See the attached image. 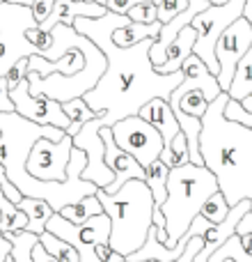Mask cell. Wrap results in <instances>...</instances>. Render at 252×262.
Wrapping results in <instances>:
<instances>
[{
  "label": "cell",
  "instance_id": "cell-7",
  "mask_svg": "<svg viewBox=\"0 0 252 262\" xmlns=\"http://www.w3.org/2000/svg\"><path fill=\"white\" fill-rule=\"evenodd\" d=\"M46 230H51L53 235L71 242V244L76 246L78 255H81V262H104L96 255V246L110 244L113 223H110V216L106 212L94 214V216H90L85 223H71L60 212H55L53 216L48 219Z\"/></svg>",
  "mask_w": 252,
  "mask_h": 262
},
{
  "label": "cell",
  "instance_id": "cell-33",
  "mask_svg": "<svg viewBox=\"0 0 252 262\" xmlns=\"http://www.w3.org/2000/svg\"><path fill=\"white\" fill-rule=\"evenodd\" d=\"M26 37L30 39V44H32V46H37V51H39L41 55H44L46 51L51 49V44H53V32L44 30V28H39V26L30 28V30L26 32Z\"/></svg>",
  "mask_w": 252,
  "mask_h": 262
},
{
  "label": "cell",
  "instance_id": "cell-40",
  "mask_svg": "<svg viewBox=\"0 0 252 262\" xmlns=\"http://www.w3.org/2000/svg\"><path fill=\"white\" fill-rule=\"evenodd\" d=\"M12 253H14V244H12V239L9 237H0V262H7L9 258H12Z\"/></svg>",
  "mask_w": 252,
  "mask_h": 262
},
{
  "label": "cell",
  "instance_id": "cell-42",
  "mask_svg": "<svg viewBox=\"0 0 252 262\" xmlns=\"http://www.w3.org/2000/svg\"><path fill=\"white\" fill-rule=\"evenodd\" d=\"M81 127H83V122H78V120H71V124H69L67 134H69V136H76L78 131H81Z\"/></svg>",
  "mask_w": 252,
  "mask_h": 262
},
{
  "label": "cell",
  "instance_id": "cell-1",
  "mask_svg": "<svg viewBox=\"0 0 252 262\" xmlns=\"http://www.w3.org/2000/svg\"><path fill=\"white\" fill-rule=\"evenodd\" d=\"M126 14L108 12L104 16H78L73 28L90 37L96 46L106 53V72L90 92L83 95V99L99 113L104 127H113L115 122L138 115L147 101L170 99L172 90L184 81V69L172 74H161L154 67L149 58L154 39H142L133 46H117L113 41V32L119 26L129 23Z\"/></svg>",
  "mask_w": 252,
  "mask_h": 262
},
{
  "label": "cell",
  "instance_id": "cell-31",
  "mask_svg": "<svg viewBox=\"0 0 252 262\" xmlns=\"http://www.w3.org/2000/svg\"><path fill=\"white\" fill-rule=\"evenodd\" d=\"M126 16L138 23H154L158 21V5L154 0H144V3H138L135 7H131L126 12Z\"/></svg>",
  "mask_w": 252,
  "mask_h": 262
},
{
  "label": "cell",
  "instance_id": "cell-24",
  "mask_svg": "<svg viewBox=\"0 0 252 262\" xmlns=\"http://www.w3.org/2000/svg\"><path fill=\"white\" fill-rule=\"evenodd\" d=\"M39 242L44 244V249L48 251L51 255H55L60 262H81V255H78L76 246L71 242L62 239V237L53 235L51 230H44L39 235Z\"/></svg>",
  "mask_w": 252,
  "mask_h": 262
},
{
  "label": "cell",
  "instance_id": "cell-45",
  "mask_svg": "<svg viewBox=\"0 0 252 262\" xmlns=\"http://www.w3.org/2000/svg\"><path fill=\"white\" fill-rule=\"evenodd\" d=\"M211 5H222V3H227V0H209Z\"/></svg>",
  "mask_w": 252,
  "mask_h": 262
},
{
  "label": "cell",
  "instance_id": "cell-15",
  "mask_svg": "<svg viewBox=\"0 0 252 262\" xmlns=\"http://www.w3.org/2000/svg\"><path fill=\"white\" fill-rule=\"evenodd\" d=\"M250 209H252V200L250 198L241 200L239 205H232L230 214H227L220 223H211V226L207 228V232H204V246L199 249V253L195 255L193 262H209L211 260V255L216 253V251L236 232L239 221L243 219L245 212H250Z\"/></svg>",
  "mask_w": 252,
  "mask_h": 262
},
{
  "label": "cell",
  "instance_id": "cell-19",
  "mask_svg": "<svg viewBox=\"0 0 252 262\" xmlns=\"http://www.w3.org/2000/svg\"><path fill=\"white\" fill-rule=\"evenodd\" d=\"M163 23L154 21V23H138V21H129L124 26H119L113 32V41L117 46H133L142 39H156L161 32Z\"/></svg>",
  "mask_w": 252,
  "mask_h": 262
},
{
  "label": "cell",
  "instance_id": "cell-13",
  "mask_svg": "<svg viewBox=\"0 0 252 262\" xmlns=\"http://www.w3.org/2000/svg\"><path fill=\"white\" fill-rule=\"evenodd\" d=\"M101 136H104V143H106V163H108V168L115 172V182L104 189L106 193H117L126 182L135 180V177H138V180H144V175H147L144 166L133 157V154H129L126 149L119 147L115 136H113V129L101 127Z\"/></svg>",
  "mask_w": 252,
  "mask_h": 262
},
{
  "label": "cell",
  "instance_id": "cell-35",
  "mask_svg": "<svg viewBox=\"0 0 252 262\" xmlns=\"http://www.w3.org/2000/svg\"><path fill=\"white\" fill-rule=\"evenodd\" d=\"M26 76H28V58H21L18 62H14L12 69L7 72V85H9V90H14V88H16Z\"/></svg>",
  "mask_w": 252,
  "mask_h": 262
},
{
  "label": "cell",
  "instance_id": "cell-34",
  "mask_svg": "<svg viewBox=\"0 0 252 262\" xmlns=\"http://www.w3.org/2000/svg\"><path fill=\"white\" fill-rule=\"evenodd\" d=\"M225 115H227V118L239 120V122H243V124H248V127H252V113H248V111L241 106V101H236V99H230V101H227Z\"/></svg>",
  "mask_w": 252,
  "mask_h": 262
},
{
  "label": "cell",
  "instance_id": "cell-26",
  "mask_svg": "<svg viewBox=\"0 0 252 262\" xmlns=\"http://www.w3.org/2000/svg\"><path fill=\"white\" fill-rule=\"evenodd\" d=\"M161 159L167 163L170 168L174 166H184V163L190 161V147H188V138H186L184 131H179V134L174 136V140H172L170 147H165L161 152Z\"/></svg>",
  "mask_w": 252,
  "mask_h": 262
},
{
  "label": "cell",
  "instance_id": "cell-9",
  "mask_svg": "<svg viewBox=\"0 0 252 262\" xmlns=\"http://www.w3.org/2000/svg\"><path fill=\"white\" fill-rule=\"evenodd\" d=\"M73 136L64 134L60 140L39 138L28 154L26 168L32 177L44 182H64L69 177V161H71Z\"/></svg>",
  "mask_w": 252,
  "mask_h": 262
},
{
  "label": "cell",
  "instance_id": "cell-43",
  "mask_svg": "<svg viewBox=\"0 0 252 262\" xmlns=\"http://www.w3.org/2000/svg\"><path fill=\"white\" fill-rule=\"evenodd\" d=\"M241 106H243V108H245V111H248V113H252V92H250V95H248V97H245V99H243V101H241Z\"/></svg>",
  "mask_w": 252,
  "mask_h": 262
},
{
  "label": "cell",
  "instance_id": "cell-36",
  "mask_svg": "<svg viewBox=\"0 0 252 262\" xmlns=\"http://www.w3.org/2000/svg\"><path fill=\"white\" fill-rule=\"evenodd\" d=\"M30 7H32V14H35L37 23H44L46 18L51 16V12H53L55 0H32Z\"/></svg>",
  "mask_w": 252,
  "mask_h": 262
},
{
  "label": "cell",
  "instance_id": "cell-37",
  "mask_svg": "<svg viewBox=\"0 0 252 262\" xmlns=\"http://www.w3.org/2000/svg\"><path fill=\"white\" fill-rule=\"evenodd\" d=\"M0 111H3V113H12L14 111V101H12V97H9L7 76H0Z\"/></svg>",
  "mask_w": 252,
  "mask_h": 262
},
{
  "label": "cell",
  "instance_id": "cell-2",
  "mask_svg": "<svg viewBox=\"0 0 252 262\" xmlns=\"http://www.w3.org/2000/svg\"><path fill=\"white\" fill-rule=\"evenodd\" d=\"M227 92L209 101L207 113L202 115L199 152L232 207L241 200H252V127L227 118Z\"/></svg>",
  "mask_w": 252,
  "mask_h": 262
},
{
  "label": "cell",
  "instance_id": "cell-23",
  "mask_svg": "<svg viewBox=\"0 0 252 262\" xmlns=\"http://www.w3.org/2000/svg\"><path fill=\"white\" fill-rule=\"evenodd\" d=\"M104 212V205H101V200L94 195H85V198H81L78 203H71V205H64L62 209H60V214H62L67 221L71 223H85L90 216H94V214Z\"/></svg>",
  "mask_w": 252,
  "mask_h": 262
},
{
  "label": "cell",
  "instance_id": "cell-28",
  "mask_svg": "<svg viewBox=\"0 0 252 262\" xmlns=\"http://www.w3.org/2000/svg\"><path fill=\"white\" fill-rule=\"evenodd\" d=\"M14 244V262H35L32 260V246L39 242V235L30 230L16 232V235L9 237Z\"/></svg>",
  "mask_w": 252,
  "mask_h": 262
},
{
  "label": "cell",
  "instance_id": "cell-17",
  "mask_svg": "<svg viewBox=\"0 0 252 262\" xmlns=\"http://www.w3.org/2000/svg\"><path fill=\"white\" fill-rule=\"evenodd\" d=\"M138 115H140V118H144V120H149L154 127L161 131L165 147H170L172 140H174V136L181 131L179 120H177V115H174V111H172L170 101H167V99H161V97H156V99L147 101V104L140 108ZM165 147H163V149H165Z\"/></svg>",
  "mask_w": 252,
  "mask_h": 262
},
{
  "label": "cell",
  "instance_id": "cell-52",
  "mask_svg": "<svg viewBox=\"0 0 252 262\" xmlns=\"http://www.w3.org/2000/svg\"><path fill=\"white\" fill-rule=\"evenodd\" d=\"M172 262H177V260H172Z\"/></svg>",
  "mask_w": 252,
  "mask_h": 262
},
{
  "label": "cell",
  "instance_id": "cell-44",
  "mask_svg": "<svg viewBox=\"0 0 252 262\" xmlns=\"http://www.w3.org/2000/svg\"><path fill=\"white\" fill-rule=\"evenodd\" d=\"M7 3H18V5H30L32 0H7Z\"/></svg>",
  "mask_w": 252,
  "mask_h": 262
},
{
  "label": "cell",
  "instance_id": "cell-20",
  "mask_svg": "<svg viewBox=\"0 0 252 262\" xmlns=\"http://www.w3.org/2000/svg\"><path fill=\"white\" fill-rule=\"evenodd\" d=\"M18 207L28 214V228L26 230L35 232V235H41L48 226V219L55 214L53 205L48 200H41V198H30V195H23V200L18 203Z\"/></svg>",
  "mask_w": 252,
  "mask_h": 262
},
{
  "label": "cell",
  "instance_id": "cell-30",
  "mask_svg": "<svg viewBox=\"0 0 252 262\" xmlns=\"http://www.w3.org/2000/svg\"><path fill=\"white\" fill-rule=\"evenodd\" d=\"M62 108H64V113H67L69 120H78V122H83V124L94 120V118H99V113H96L94 108H90V104H87L83 97L62 101Z\"/></svg>",
  "mask_w": 252,
  "mask_h": 262
},
{
  "label": "cell",
  "instance_id": "cell-51",
  "mask_svg": "<svg viewBox=\"0 0 252 262\" xmlns=\"http://www.w3.org/2000/svg\"><path fill=\"white\" fill-rule=\"evenodd\" d=\"M0 193H3V189H0Z\"/></svg>",
  "mask_w": 252,
  "mask_h": 262
},
{
  "label": "cell",
  "instance_id": "cell-49",
  "mask_svg": "<svg viewBox=\"0 0 252 262\" xmlns=\"http://www.w3.org/2000/svg\"><path fill=\"white\" fill-rule=\"evenodd\" d=\"M0 237H3V230H0Z\"/></svg>",
  "mask_w": 252,
  "mask_h": 262
},
{
  "label": "cell",
  "instance_id": "cell-29",
  "mask_svg": "<svg viewBox=\"0 0 252 262\" xmlns=\"http://www.w3.org/2000/svg\"><path fill=\"white\" fill-rule=\"evenodd\" d=\"M230 209H232L230 203L225 200L222 191L218 189L216 193H211V195L207 198V203L202 205V212H199V214H202V216H207L209 221H213V223H220L222 219L230 214Z\"/></svg>",
  "mask_w": 252,
  "mask_h": 262
},
{
  "label": "cell",
  "instance_id": "cell-48",
  "mask_svg": "<svg viewBox=\"0 0 252 262\" xmlns=\"http://www.w3.org/2000/svg\"><path fill=\"white\" fill-rule=\"evenodd\" d=\"M154 3H156V5H158V3H161V0H154Z\"/></svg>",
  "mask_w": 252,
  "mask_h": 262
},
{
  "label": "cell",
  "instance_id": "cell-18",
  "mask_svg": "<svg viewBox=\"0 0 252 262\" xmlns=\"http://www.w3.org/2000/svg\"><path fill=\"white\" fill-rule=\"evenodd\" d=\"M195 39H197V30L193 26H186L181 28V32L170 41L167 46V53H165V62L161 67H156L161 74H172V72H179L184 60L193 53L195 49Z\"/></svg>",
  "mask_w": 252,
  "mask_h": 262
},
{
  "label": "cell",
  "instance_id": "cell-10",
  "mask_svg": "<svg viewBox=\"0 0 252 262\" xmlns=\"http://www.w3.org/2000/svg\"><path fill=\"white\" fill-rule=\"evenodd\" d=\"M101 118H94L85 122L76 136H73V147L83 149L87 154V166L83 170V180L94 182L99 189H106L115 182V172L106 163V143L101 136Z\"/></svg>",
  "mask_w": 252,
  "mask_h": 262
},
{
  "label": "cell",
  "instance_id": "cell-25",
  "mask_svg": "<svg viewBox=\"0 0 252 262\" xmlns=\"http://www.w3.org/2000/svg\"><path fill=\"white\" fill-rule=\"evenodd\" d=\"M170 106H172V111H181V113H186V115L202 118L209 108V101L202 90H186L177 101H170Z\"/></svg>",
  "mask_w": 252,
  "mask_h": 262
},
{
  "label": "cell",
  "instance_id": "cell-6",
  "mask_svg": "<svg viewBox=\"0 0 252 262\" xmlns=\"http://www.w3.org/2000/svg\"><path fill=\"white\" fill-rule=\"evenodd\" d=\"M243 9H245V0H227L222 5H209L204 12L195 14V18L190 21V26L197 30L193 53L199 55L216 76L220 72V64H218V58H216V44L222 32L236 18L243 16Z\"/></svg>",
  "mask_w": 252,
  "mask_h": 262
},
{
  "label": "cell",
  "instance_id": "cell-8",
  "mask_svg": "<svg viewBox=\"0 0 252 262\" xmlns=\"http://www.w3.org/2000/svg\"><path fill=\"white\" fill-rule=\"evenodd\" d=\"M110 129H113V136L119 147L133 154L144 168L152 161H156L165 147L161 131L140 115H129V118L115 122Z\"/></svg>",
  "mask_w": 252,
  "mask_h": 262
},
{
  "label": "cell",
  "instance_id": "cell-16",
  "mask_svg": "<svg viewBox=\"0 0 252 262\" xmlns=\"http://www.w3.org/2000/svg\"><path fill=\"white\" fill-rule=\"evenodd\" d=\"M110 9L106 7V0H55V7L51 12V16L46 18L44 23H39V28L44 30H53V26L58 23H67V26H73L78 16H104Z\"/></svg>",
  "mask_w": 252,
  "mask_h": 262
},
{
  "label": "cell",
  "instance_id": "cell-50",
  "mask_svg": "<svg viewBox=\"0 0 252 262\" xmlns=\"http://www.w3.org/2000/svg\"><path fill=\"white\" fill-rule=\"evenodd\" d=\"M0 219H3V214H0Z\"/></svg>",
  "mask_w": 252,
  "mask_h": 262
},
{
  "label": "cell",
  "instance_id": "cell-5",
  "mask_svg": "<svg viewBox=\"0 0 252 262\" xmlns=\"http://www.w3.org/2000/svg\"><path fill=\"white\" fill-rule=\"evenodd\" d=\"M39 26L30 5H18L0 0V76H7L14 62L21 58L39 53L37 46L30 44L26 32Z\"/></svg>",
  "mask_w": 252,
  "mask_h": 262
},
{
  "label": "cell",
  "instance_id": "cell-41",
  "mask_svg": "<svg viewBox=\"0 0 252 262\" xmlns=\"http://www.w3.org/2000/svg\"><path fill=\"white\" fill-rule=\"evenodd\" d=\"M113 253H115V251H113V246H110V244H99V246H96V255H99L104 262H108Z\"/></svg>",
  "mask_w": 252,
  "mask_h": 262
},
{
  "label": "cell",
  "instance_id": "cell-38",
  "mask_svg": "<svg viewBox=\"0 0 252 262\" xmlns=\"http://www.w3.org/2000/svg\"><path fill=\"white\" fill-rule=\"evenodd\" d=\"M138 3H144V0H106V7L115 14H126L131 7H135Z\"/></svg>",
  "mask_w": 252,
  "mask_h": 262
},
{
  "label": "cell",
  "instance_id": "cell-14",
  "mask_svg": "<svg viewBox=\"0 0 252 262\" xmlns=\"http://www.w3.org/2000/svg\"><path fill=\"white\" fill-rule=\"evenodd\" d=\"M181 69H184V81L172 90V95L167 101H177L186 90H202L204 97H207V101H213L220 92H225L220 88V83H218V76L207 67V62H204L199 55L190 53L188 58L184 60Z\"/></svg>",
  "mask_w": 252,
  "mask_h": 262
},
{
  "label": "cell",
  "instance_id": "cell-11",
  "mask_svg": "<svg viewBox=\"0 0 252 262\" xmlns=\"http://www.w3.org/2000/svg\"><path fill=\"white\" fill-rule=\"evenodd\" d=\"M9 97L14 101V111L37 124H53V127H60L64 131L71 124V120L67 118V113H64L62 104L58 99H53L48 95H32L28 76L14 90H9Z\"/></svg>",
  "mask_w": 252,
  "mask_h": 262
},
{
  "label": "cell",
  "instance_id": "cell-47",
  "mask_svg": "<svg viewBox=\"0 0 252 262\" xmlns=\"http://www.w3.org/2000/svg\"><path fill=\"white\" fill-rule=\"evenodd\" d=\"M124 262H129V260H124ZM142 262H158V260H142Z\"/></svg>",
  "mask_w": 252,
  "mask_h": 262
},
{
  "label": "cell",
  "instance_id": "cell-12",
  "mask_svg": "<svg viewBox=\"0 0 252 262\" xmlns=\"http://www.w3.org/2000/svg\"><path fill=\"white\" fill-rule=\"evenodd\" d=\"M250 46H252V23L245 16L236 18L220 35V39H218L216 58H218V64H220L218 83H220V88L225 92L230 90V85H232V76H234V72H236V64L248 53Z\"/></svg>",
  "mask_w": 252,
  "mask_h": 262
},
{
  "label": "cell",
  "instance_id": "cell-32",
  "mask_svg": "<svg viewBox=\"0 0 252 262\" xmlns=\"http://www.w3.org/2000/svg\"><path fill=\"white\" fill-rule=\"evenodd\" d=\"M188 0H161L158 3V21L167 23L170 18H174L177 14H181L186 7H188Z\"/></svg>",
  "mask_w": 252,
  "mask_h": 262
},
{
  "label": "cell",
  "instance_id": "cell-21",
  "mask_svg": "<svg viewBox=\"0 0 252 262\" xmlns=\"http://www.w3.org/2000/svg\"><path fill=\"white\" fill-rule=\"evenodd\" d=\"M250 92H252V46L236 64V72L232 76V85L227 90V95H230V99L243 101Z\"/></svg>",
  "mask_w": 252,
  "mask_h": 262
},
{
  "label": "cell",
  "instance_id": "cell-46",
  "mask_svg": "<svg viewBox=\"0 0 252 262\" xmlns=\"http://www.w3.org/2000/svg\"><path fill=\"white\" fill-rule=\"evenodd\" d=\"M222 262H236L234 258H227V260H222Z\"/></svg>",
  "mask_w": 252,
  "mask_h": 262
},
{
  "label": "cell",
  "instance_id": "cell-27",
  "mask_svg": "<svg viewBox=\"0 0 252 262\" xmlns=\"http://www.w3.org/2000/svg\"><path fill=\"white\" fill-rule=\"evenodd\" d=\"M227 258H234L236 262H252V255L243 249V246H241V237L236 235V232L220 246V249L216 251V253L211 255V260H209V262H222Z\"/></svg>",
  "mask_w": 252,
  "mask_h": 262
},
{
  "label": "cell",
  "instance_id": "cell-4",
  "mask_svg": "<svg viewBox=\"0 0 252 262\" xmlns=\"http://www.w3.org/2000/svg\"><path fill=\"white\" fill-rule=\"evenodd\" d=\"M218 191V180L207 166H195L193 161L170 168L167 175V198L158 207L165 214L167 249H174L177 242L195 221L207 198Z\"/></svg>",
  "mask_w": 252,
  "mask_h": 262
},
{
  "label": "cell",
  "instance_id": "cell-3",
  "mask_svg": "<svg viewBox=\"0 0 252 262\" xmlns=\"http://www.w3.org/2000/svg\"><path fill=\"white\" fill-rule=\"evenodd\" d=\"M96 198L104 205V212L110 216V246L124 258L140 249L154 226V200L152 189L144 180H129L117 193L96 191Z\"/></svg>",
  "mask_w": 252,
  "mask_h": 262
},
{
  "label": "cell",
  "instance_id": "cell-39",
  "mask_svg": "<svg viewBox=\"0 0 252 262\" xmlns=\"http://www.w3.org/2000/svg\"><path fill=\"white\" fill-rule=\"evenodd\" d=\"M32 260H35V262H60L55 255H51L48 251L44 249V244H41V242H37V244L32 246Z\"/></svg>",
  "mask_w": 252,
  "mask_h": 262
},
{
  "label": "cell",
  "instance_id": "cell-22",
  "mask_svg": "<svg viewBox=\"0 0 252 262\" xmlns=\"http://www.w3.org/2000/svg\"><path fill=\"white\" fill-rule=\"evenodd\" d=\"M144 170H147L144 182H147V186L152 189L156 205H161L163 200L167 198V175H170V166H167V163L158 157L156 161H152L147 168H144Z\"/></svg>",
  "mask_w": 252,
  "mask_h": 262
}]
</instances>
